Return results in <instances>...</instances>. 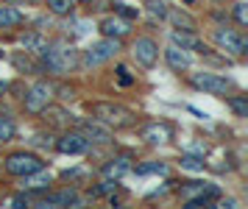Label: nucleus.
I'll use <instances>...</instances> for the list:
<instances>
[{
  "instance_id": "1",
  "label": "nucleus",
  "mask_w": 248,
  "mask_h": 209,
  "mask_svg": "<svg viewBox=\"0 0 248 209\" xmlns=\"http://www.w3.org/2000/svg\"><path fill=\"white\" fill-rule=\"evenodd\" d=\"M90 114H92V120L103 123L112 131L131 129L137 123L134 112L128 109V106H123V103H114V100H95V103H90Z\"/></svg>"
},
{
  "instance_id": "2",
  "label": "nucleus",
  "mask_w": 248,
  "mask_h": 209,
  "mask_svg": "<svg viewBox=\"0 0 248 209\" xmlns=\"http://www.w3.org/2000/svg\"><path fill=\"white\" fill-rule=\"evenodd\" d=\"M78 67V50L73 45H47L42 50V70L50 76H67L70 70Z\"/></svg>"
},
{
  "instance_id": "3",
  "label": "nucleus",
  "mask_w": 248,
  "mask_h": 209,
  "mask_svg": "<svg viewBox=\"0 0 248 209\" xmlns=\"http://www.w3.org/2000/svg\"><path fill=\"white\" fill-rule=\"evenodd\" d=\"M123 50V39H112V36H103L98 42H92L90 48H84L78 56V67L81 70H90V67H98L103 62H109Z\"/></svg>"
},
{
  "instance_id": "4",
  "label": "nucleus",
  "mask_w": 248,
  "mask_h": 209,
  "mask_svg": "<svg viewBox=\"0 0 248 209\" xmlns=\"http://www.w3.org/2000/svg\"><path fill=\"white\" fill-rule=\"evenodd\" d=\"M190 87L198 92H206V95H215V98H226L229 92H234V81L229 76L212 73V70H201V73L190 76Z\"/></svg>"
},
{
  "instance_id": "5",
  "label": "nucleus",
  "mask_w": 248,
  "mask_h": 209,
  "mask_svg": "<svg viewBox=\"0 0 248 209\" xmlns=\"http://www.w3.org/2000/svg\"><path fill=\"white\" fill-rule=\"evenodd\" d=\"M179 195L187 209H198V207H212L215 198L220 195V190L215 184H206V181L203 184L201 181H184L179 187Z\"/></svg>"
},
{
  "instance_id": "6",
  "label": "nucleus",
  "mask_w": 248,
  "mask_h": 209,
  "mask_svg": "<svg viewBox=\"0 0 248 209\" xmlns=\"http://www.w3.org/2000/svg\"><path fill=\"white\" fill-rule=\"evenodd\" d=\"M53 98H56V84L39 78V81H34V84L28 87V92L23 95V106H25L28 114H42V112L53 103Z\"/></svg>"
},
{
  "instance_id": "7",
  "label": "nucleus",
  "mask_w": 248,
  "mask_h": 209,
  "mask_svg": "<svg viewBox=\"0 0 248 209\" xmlns=\"http://www.w3.org/2000/svg\"><path fill=\"white\" fill-rule=\"evenodd\" d=\"M39 167H45V162H42V156L34 154V151H14V154H9L3 159V170L14 178H23V176H28V173L39 170Z\"/></svg>"
},
{
  "instance_id": "8",
  "label": "nucleus",
  "mask_w": 248,
  "mask_h": 209,
  "mask_svg": "<svg viewBox=\"0 0 248 209\" xmlns=\"http://www.w3.org/2000/svg\"><path fill=\"white\" fill-rule=\"evenodd\" d=\"M212 42L223 50V53H232V56H246L248 53V42L246 36L234 28H215L212 31Z\"/></svg>"
},
{
  "instance_id": "9",
  "label": "nucleus",
  "mask_w": 248,
  "mask_h": 209,
  "mask_svg": "<svg viewBox=\"0 0 248 209\" xmlns=\"http://www.w3.org/2000/svg\"><path fill=\"white\" fill-rule=\"evenodd\" d=\"M140 140L148 145H168L176 140V129L168 120H151L140 129Z\"/></svg>"
},
{
  "instance_id": "10",
  "label": "nucleus",
  "mask_w": 248,
  "mask_h": 209,
  "mask_svg": "<svg viewBox=\"0 0 248 209\" xmlns=\"http://www.w3.org/2000/svg\"><path fill=\"white\" fill-rule=\"evenodd\" d=\"M31 204H36V207H81L84 201H81L76 187H62V190H45Z\"/></svg>"
},
{
  "instance_id": "11",
  "label": "nucleus",
  "mask_w": 248,
  "mask_h": 209,
  "mask_svg": "<svg viewBox=\"0 0 248 209\" xmlns=\"http://www.w3.org/2000/svg\"><path fill=\"white\" fill-rule=\"evenodd\" d=\"M131 56H134V62L140 67L151 70L159 62V42L154 36H137L134 45H131Z\"/></svg>"
},
{
  "instance_id": "12",
  "label": "nucleus",
  "mask_w": 248,
  "mask_h": 209,
  "mask_svg": "<svg viewBox=\"0 0 248 209\" xmlns=\"http://www.w3.org/2000/svg\"><path fill=\"white\" fill-rule=\"evenodd\" d=\"M53 148H56L59 154L81 156V154H87V151H90V143L84 140V134H81V131H64L56 143H53Z\"/></svg>"
},
{
  "instance_id": "13",
  "label": "nucleus",
  "mask_w": 248,
  "mask_h": 209,
  "mask_svg": "<svg viewBox=\"0 0 248 209\" xmlns=\"http://www.w3.org/2000/svg\"><path fill=\"white\" fill-rule=\"evenodd\" d=\"M98 31H101L103 36H112V39H123V36L131 33V20H125L120 14H112V17H103V20L98 22Z\"/></svg>"
},
{
  "instance_id": "14",
  "label": "nucleus",
  "mask_w": 248,
  "mask_h": 209,
  "mask_svg": "<svg viewBox=\"0 0 248 209\" xmlns=\"http://www.w3.org/2000/svg\"><path fill=\"white\" fill-rule=\"evenodd\" d=\"M78 131L84 134V140H87V143H101V145L112 143V129H106V126L98 123V120H81L78 123Z\"/></svg>"
},
{
  "instance_id": "15",
  "label": "nucleus",
  "mask_w": 248,
  "mask_h": 209,
  "mask_svg": "<svg viewBox=\"0 0 248 209\" xmlns=\"http://www.w3.org/2000/svg\"><path fill=\"white\" fill-rule=\"evenodd\" d=\"M165 62L173 73H187L192 67V59H190V50H184L179 45H168L165 48Z\"/></svg>"
},
{
  "instance_id": "16",
  "label": "nucleus",
  "mask_w": 248,
  "mask_h": 209,
  "mask_svg": "<svg viewBox=\"0 0 248 209\" xmlns=\"http://www.w3.org/2000/svg\"><path fill=\"white\" fill-rule=\"evenodd\" d=\"M170 39H173V45H179L184 50H198V53H206V50H209V48L195 36V31H187V28H176V31L170 33Z\"/></svg>"
},
{
  "instance_id": "17",
  "label": "nucleus",
  "mask_w": 248,
  "mask_h": 209,
  "mask_svg": "<svg viewBox=\"0 0 248 209\" xmlns=\"http://www.w3.org/2000/svg\"><path fill=\"white\" fill-rule=\"evenodd\" d=\"M50 184H53V176L47 173L45 167L23 176V190H28V193H45V190H50Z\"/></svg>"
},
{
  "instance_id": "18",
  "label": "nucleus",
  "mask_w": 248,
  "mask_h": 209,
  "mask_svg": "<svg viewBox=\"0 0 248 209\" xmlns=\"http://www.w3.org/2000/svg\"><path fill=\"white\" fill-rule=\"evenodd\" d=\"M20 45H23V53H42L47 48V36L39 28H28L25 33H20Z\"/></svg>"
},
{
  "instance_id": "19",
  "label": "nucleus",
  "mask_w": 248,
  "mask_h": 209,
  "mask_svg": "<svg viewBox=\"0 0 248 209\" xmlns=\"http://www.w3.org/2000/svg\"><path fill=\"white\" fill-rule=\"evenodd\" d=\"M131 156H125V154H120V156H114V159H109L106 165H103V176L106 178H114V181H120V178L125 176V173H131Z\"/></svg>"
},
{
  "instance_id": "20",
  "label": "nucleus",
  "mask_w": 248,
  "mask_h": 209,
  "mask_svg": "<svg viewBox=\"0 0 248 209\" xmlns=\"http://www.w3.org/2000/svg\"><path fill=\"white\" fill-rule=\"evenodd\" d=\"M25 25V14L14 3H0V31L6 28H20Z\"/></svg>"
},
{
  "instance_id": "21",
  "label": "nucleus",
  "mask_w": 248,
  "mask_h": 209,
  "mask_svg": "<svg viewBox=\"0 0 248 209\" xmlns=\"http://www.w3.org/2000/svg\"><path fill=\"white\" fill-rule=\"evenodd\" d=\"M45 3H47V11L53 17H70L73 14V6H76V0H45Z\"/></svg>"
},
{
  "instance_id": "22",
  "label": "nucleus",
  "mask_w": 248,
  "mask_h": 209,
  "mask_svg": "<svg viewBox=\"0 0 248 209\" xmlns=\"http://www.w3.org/2000/svg\"><path fill=\"white\" fill-rule=\"evenodd\" d=\"M17 137V123L9 114H0V143H12Z\"/></svg>"
},
{
  "instance_id": "23",
  "label": "nucleus",
  "mask_w": 248,
  "mask_h": 209,
  "mask_svg": "<svg viewBox=\"0 0 248 209\" xmlns=\"http://www.w3.org/2000/svg\"><path fill=\"white\" fill-rule=\"evenodd\" d=\"M229 109L234 112V117H248V98L246 95H226Z\"/></svg>"
},
{
  "instance_id": "24",
  "label": "nucleus",
  "mask_w": 248,
  "mask_h": 209,
  "mask_svg": "<svg viewBox=\"0 0 248 209\" xmlns=\"http://www.w3.org/2000/svg\"><path fill=\"white\" fill-rule=\"evenodd\" d=\"M145 11L151 14V20H168V3L165 0H145Z\"/></svg>"
},
{
  "instance_id": "25",
  "label": "nucleus",
  "mask_w": 248,
  "mask_h": 209,
  "mask_svg": "<svg viewBox=\"0 0 248 209\" xmlns=\"http://www.w3.org/2000/svg\"><path fill=\"white\" fill-rule=\"evenodd\" d=\"M137 176H154V173H159V176H165L168 173V165L165 162H148V165H137L131 167Z\"/></svg>"
},
{
  "instance_id": "26",
  "label": "nucleus",
  "mask_w": 248,
  "mask_h": 209,
  "mask_svg": "<svg viewBox=\"0 0 248 209\" xmlns=\"http://www.w3.org/2000/svg\"><path fill=\"white\" fill-rule=\"evenodd\" d=\"M181 167H187V170H192V173H201L203 170V156L181 154Z\"/></svg>"
},
{
  "instance_id": "27",
  "label": "nucleus",
  "mask_w": 248,
  "mask_h": 209,
  "mask_svg": "<svg viewBox=\"0 0 248 209\" xmlns=\"http://www.w3.org/2000/svg\"><path fill=\"white\" fill-rule=\"evenodd\" d=\"M114 190H117V181H114V178H106V181H101L98 187L90 190V195L92 198H101V195H112Z\"/></svg>"
},
{
  "instance_id": "28",
  "label": "nucleus",
  "mask_w": 248,
  "mask_h": 209,
  "mask_svg": "<svg viewBox=\"0 0 248 209\" xmlns=\"http://www.w3.org/2000/svg\"><path fill=\"white\" fill-rule=\"evenodd\" d=\"M168 17L173 22H176V25H184V28H187V31H195V20H190V17H187V14H181V11H168Z\"/></svg>"
},
{
  "instance_id": "29",
  "label": "nucleus",
  "mask_w": 248,
  "mask_h": 209,
  "mask_svg": "<svg viewBox=\"0 0 248 209\" xmlns=\"http://www.w3.org/2000/svg\"><path fill=\"white\" fill-rule=\"evenodd\" d=\"M114 73H117V84H120V87H131V84H134V76L128 73V67L125 64H117Z\"/></svg>"
},
{
  "instance_id": "30",
  "label": "nucleus",
  "mask_w": 248,
  "mask_h": 209,
  "mask_svg": "<svg viewBox=\"0 0 248 209\" xmlns=\"http://www.w3.org/2000/svg\"><path fill=\"white\" fill-rule=\"evenodd\" d=\"M234 22L240 25V28L248 25V6L246 3H234Z\"/></svg>"
},
{
  "instance_id": "31",
  "label": "nucleus",
  "mask_w": 248,
  "mask_h": 209,
  "mask_svg": "<svg viewBox=\"0 0 248 209\" xmlns=\"http://www.w3.org/2000/svg\"><path fill=\"white\" fill-rule=\"evenodd\" d=\"M114 14H120V17H125V20L140 17V11H137V9H125V3H114Z\"/></svg>"
},
{
  "instance_id": "32",
  "label": "nucleus",
  "mask_w": 248,
  "mask_h": 209,
  "mask_svg": "<svg viewBox=\"0 0 248 209\" xmlns=\"http://www.w3.org/2000/svg\"><path fill=\"white\" fill-rule=\"evenodd\" d=\"M31 145H47V148H53V137L50 134H34V140H31Z\"/></svg>"
},
{
  "instance_id": "33",
  "label": "nucleus",
  "mask_w": 248,
  "mask_h": 209,
  "mask_svg": "<svg viewBox=\"0 0 248 209\" xmlns=\"http://www.w3.org/2000/svg\"><path fill=\"white\" fill-rule=\"evenodd\" d=\"M87 176V170H81V167H73V170H67L62 178H67V181H78V178Z\"/></svg>"
},
{
  "instance_id": "34",
  "label": "nucleus",
  "mask_w": 248,
  "mask_h": 209,
  "mask_svg": "<svg viewBox=\"0 0 248 209\" xmlns=\"http://www.w3.org/2000/svg\"><path fill=\"white\" fill-rule=\"evenodd\" d=\"M3 3H14V6H39L42 0H3Z\"/></svg>"
},
{
  "instance_id": "35",
  "label": "nucleus",
  "mask_w": 248,
  "mask_h": 209,
  "mask_svg": "<svg viewBox=\"0 0 248 209\" xmlns=\"http://www.w3.org/2000/svg\"><path fill=\"white\" fill-rule=\"evenodd\" d=\"M56 92H62L59 98H64V100H67V98H70V100L76 98V89H73V87H70V89H67V87H62V89H56Z\"/></svg>"
},
{
  "instance_id": "36",
  "label": "nucleus",
  "mask_w": 248,
  "mask_h": 209,
  "mask_svg": "<svg viewBox=\"0 0 248 209\" xmlns=\"http://www.w3.org/2000/svg\"><path fill=\"white\" fill-rule=\"evenodd\" d=\"M6 92H9V84H6V81H0V98H3Z\"/></svg>"
},
{
  "instance_id": "37",
  "label": "nucleus",
  "mask_w": 248,
  "mask_h": 209,
  "mask_svg": "<svg viewBox=\"0 0 248 209\" xmlns=\"http://www.w3.org/2000/svg\"><path fill=\"white\" fill-rule=\"evenodd\" d=\"M181 3H184V6H192V3H195V0H181Z\"/></svg>"
},
{
  "instance_id": "38",
  "label": "nucleus",
  "mask_w": 248,
  "mask_h": 209,
  "mask_svg": "<svg viewBox=\"0 0 248 209\" xmlns=\"http://www.w3.org/2000/svg\"><path fill=\"white\" fill-rule=\"evenodd\" d=\"M78 3H92V0H78Z\"/></svg>"
}]
</instances>
